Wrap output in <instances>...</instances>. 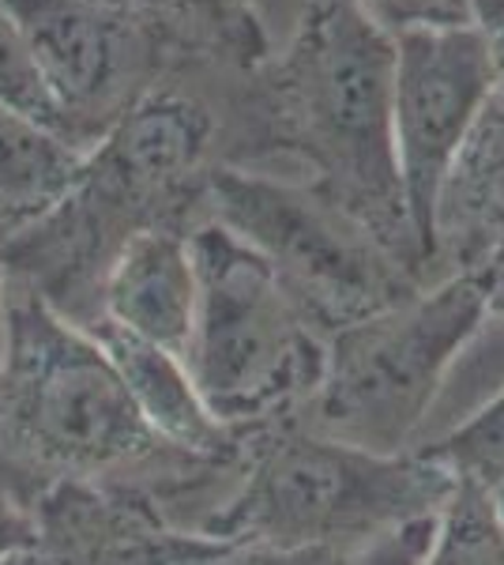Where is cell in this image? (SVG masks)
<instances>
[{
  "label": "cell",
  "mask_w": 504,
  "mask_h": 565,
  "mask_svg": "<svg viewBox=\"0 0 504 565\" xmlns=\"http://www.w3.org/2000/svg\"><path fill=\"white\" fill-rule=\"evenodd\" d=\"M396 39L362 0H305L287 50L245 72L242 159L287 154L309 185L429 287L392 140Z\"/></svg>",
  "instance_id": "1"
},
{
  "label": "cell",
  "mask_w": 504,
  "mask_h": 565,
  "mask_svg": "<svg viewBox=\"0 0 504 565\" xmlns=\"http://www.w3.org/2000/svg\"><path fill=\"white\" fill-rule=\"evenodd\" d=\"M204 98L159 84L95 143L50 215L0 245V276L39 295L64 321L90 328L103 282L125 245L148 231L189 234L207 218L204 185L215 148Z\"/></svg>",
  "instance_id": "2"
},
{
  "label": "cell",
  "mask_w": 504,
  "mask_h": 565,
  "mask_svg": "<svg viewBox=\"0 0 504 565\" xmlns=\"http://www.w3.org/2000/svg\"><path fill=\"white\" fill-rule=\"evenodd\" d=\"M218 471L167 449L87 328L15 290L0 359V490L31 509L61 482H148L159 498Z\"/></svg>",
  "instance_id": "3"
},
{
  "label": "cell",
  "mask_w": 504,
  "mask_h": 565,
  "mask_svg": "<svg viewBox=\"0 0 504 565\" xmlns=\"http://www.w3.org/2000/svg\"><path fill=\"white\" fill-rule=\"evenodd\" d=\"M452 471L421 449L380 457L317 434L301 412L242 434L237 487L196 532L268 551H343L418 516H441Z\"/></svg>",
  "instance_id": "4"
},
{
  "label": "cell",
  "mask_w": 504,
  "mask_h": 565,
  "mask_svg": "<svg viewBox=\"0 0 504 565\" xmlns=\"http://www.w3.org/2000/svg\"><path fill=\"white\" fill-rule=\"evenodd\" d=\"M196 268V317L185 366L207 412L237 437L301 412L324 373V335L294 298L215 218L189 231Z\"/></svg>",
  "instance_id": "5"
},
{
  "label": "cell",
  "mask_w": 504,
  "mask_h": 565,
  "mask_svg": "<svg viewBox=\"0 0 504 565\" xmlns=\"http://www.w3.org/2000/svg\"><path fill=\"white\" fill-rule=\"evenodd\" d=\"M493 271L415 290L324 340V373L301 418L343 445L396 457L426 418L448 366L490 317Z\"/></svg>",
  "instance_id": "6"
},
{
  "label": "cell",
  "mask_w": 504,
  "mask_h": 565,
  "mask_svg": "<svg viewBox=\"0 0 504 565\" xmlns=\"http://www.w3.org/2000/svg\"><path fill=\"white\" fill-rule=\"evenodd\" d=\"M204 207L207 218L223 223L271 264L324 340L426 287L309 181L211 162Z\"/></svg>",
  "instance_id": "7"
},
{
  "label": "cell",
  "mask_w": 504,
  "mask_h": 565,
  "mask_svg": "<svg viewBox=\"0 0 504 565\" xmlns=\"http://www.w3.org/2000/svg\"><path fill=\"white\" fill-rule=\"evenodd\" d=\"M39 61L61 136L90 151L117 121L162 84L178 53L154 15L106 0H0Z\"/></svg>",
  "instance_id": "8"
},
{
  "label": "cell",
  "mask_w": 504,
  "mask_h": 565,
  "mask_svg": "<svg viewBox=\"0 0 504 565\" xmlns=\"http://www.w3.org/2000/svg\"><path fill=\"white\" fill-rule=\"evenodd\" d=\"M396 39L392 72V140L407 193L410 223L429 260V215L448 162L460 151L485 98L493 95V68L482 34L467 26H415ZM433 282V279H429Z\"/></svg>",
  "instance_id": "9"
},
{
  "label": "cell",
  "mask_w": 504,
  "mask_h": 565,
  "mask_svg": "<svg viewBox=\"0 0 504 565\" xmlns=\"http://www.w3.org/2000/svg\"><path fill=\"white\" fill-rule=\"evenodd\" d=\"M215 543L173 527L148 482H61L31 505V543L0 565H178Z\"/></svg>",
  "instance_id": "10"
},
{
  "label": "cell",
  "mask_w": 504,
  "mask_h": 565,
  "mask_svg": "<svg viewBox=\"0 0 504 565\" xmlns=\"http://www.w3.org/2000/svg\"><path fill=\"white\" fill-rule=\"evenodd\" d=\"M497 268H504V90L493 87L437 189L429 279Z\"/></svg>",
  "instance_id": "11"
},
{
  "label": "cell",
  "mask_w": 504,
  "mask_h": 565,
  "mask_svg": "<svg viewBox=\"0 0 504 565\" xmlns=\"http://www.w3.org/2000/svg\"><path fill=\"white\" fill-rule=\"evenodd\" d=\"M114 362L117 377L132 399V407L148 423V430L167 449L181 452L189 460H200L215 471H237L242 460V437L226 430L207 404L200 399L196 385L189 377V366L181 354H173L159 343H148L140 335L125 332L114 321L98 317L87 328Z\"/></svg>",
  "instance_id": "12"
},
{
  "label": "cell",
  "mask_w": 504,
  "mask_h": 565,
  "mask_svg": "<svg viewBox=\"0 0 504 565\" xmlns=\"http://www.w3.org/2000/svg\"><path fill=\"white\" fill-rule=\"evenodd\" d=\"M103 321L185 354L196 317V268L189 234L148 231L125 245L103 282Z\"/></svg>",
  "instance_id": "13"
},
{
  "label": "cell",
  "mask_w": 504,
  "mask_h": 565,
  "mask_svg": "<svg viewBox=\"0 0 504 565\" xmlns=\"http://www.w3.org/2000/svg\"><path fill=\"white\" fill-rule=\"evenodd\" d=\"M84 154L31 117L0 106V245L61 204Z\"/></svg>",
  "instance_id": "14"
},
{
  "label": "cell",
  "mask_w": 504,
  "mask_h": 565,
  "mask_svg": "<svg viewBox=\"0 0 504 565\" xmlns=\"http://www.w3.org/2000/svg\"><path fill=\"white\" fill-rule=\"evenodd\" d=\"M178 61L253 72L271 57L256 0H151Z\"/></svg>",
  "instance_id": "15"
},
{
  "label": "cell",
  "mask_w": 504,
  "mask_h": 565,
  "mask_svg": "<svg viewBox=\"0 0 504 565\" xmlns=\"http://www.w3.org/2000/svg\"><path fill=\"white\" fill-rule=\"evenodd\" d=\"M418 449L452 471L455 482L479 490L504 521V388L463 426Z\"/></svg>",
  "instance_id": "16"
},
{
  "label": "cell",
  "mask_w": 504,
  "mask_h": 565,
  "mask_svg": "<svg viewBox=\"0 0 504 565\" xmlns=\"http://www.w3.org/2000/svg\"><path fill=\"white\" fill-rule=\"evenodd\" d=\"M421 565H504V521L479 490L455 482Z\"/></svg>",
  "instance_id": "17"
},
{
  "label": "cell",
  "mask_w": 504,
  "mask_h": 565,
  "mask_svg": "<svg viewBox=\"0 0 504 565\" xmlns=\"http://www.w3.org/2000/svg\"><path fill=\"white\" fill-rule=\"evenodd\" d=\"M0 106L15 109V114L31 117L34 125L50 129L53 136H61V109L53 103V90L45 84L23 31L4 12V4H0Z\"/></svg>",
  "instance_id": "18"
},
{
  "label": "cell",
  "mask_w": 504,
  "mask_h": 565,
  "mask_svg": "<svg viewBox=\"0 0 504 565\" xmlns=\"http://www.w3.org/2000/svg\"><path fill=\"white\" fill-rule=\"evenodd\" d=\"M437 516H418V521L396 524L388 532H377L369 540L332 551L324 565H421L433 546Z\"/></svg>",
  "instance_id": "19"
},
{
  "label": "cell",
  "mask_w": 504,
  "mask_h": 565,
  "mask_svg": "<svg viewBox=\"0 0 504 565\" xmlns=\"http://www.w3.org/2000/svg\"><path fill=\"white\" fill-rule=\"evenodd\" d=\"M328 551H268V546H234L218 540L211 551L178 565H324Z\"/></svg>",
  "instance_id": "20"
},
{
  "label": "cell",
  "mask_w": 504,
  "mask_h": 565,
  "mask_svg": "<svg viewBox=\"0 0 504 565\" xmlns=\"http://www.w3.org/2000/svg\"><path fill=\"white\" fill-rule=\"evenodd\" d=\"M471 26L482 34V45L490 53L493 84L504 90V0H471Z\"/></svg>",
  "instance_id": "21"
},
{
  "label": "cell",
  "mask_w": 504,
  "mask_h": 565,
  "mask_svg": "<svg viewBox=\"0 0 504 565\" xmlns=\"http://www.w3.org/2000/svg\"><path fill=\"white\" fill-rule=\"evenodd\" d=\"M26 543H31V509L0 490V562L20 554Z\"/></svg>",
  "instance_id": "22"
},
{
  "label": "cell",
  "mask_w": 504,
  "mask_h": 565,
  "mask_svg": "<svg viewBox=\"0 0 504 565\" xmlns=\"http://www.w3.org/2000/svg\"><path fill=\"white\" fill-rule=\"evenodd\" d=\"M106 4L128 8V12H143V15H154V4H151V0H106ZM154 20H159V15H154Z\"/></svg>",
  "instance_id": "23"
},
{
  "label": "cell",
  "mask_w": 504,
  "mask_h": 565,
  "mask_svg": "<svg viewBox=\"0 0 504 565\" xmlns=\"http://www.w3.org/2000/svg\"><path fill=\"white\" fill-rule=\"evenodd\" d=\"M0 287H4V276H0Z\"/></svg>",
  "instance_id": "24"
}]
</instances>
